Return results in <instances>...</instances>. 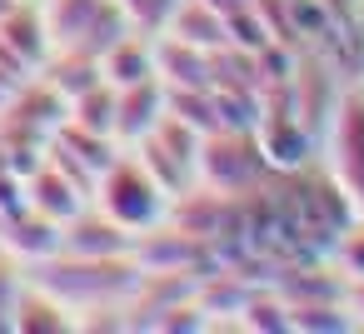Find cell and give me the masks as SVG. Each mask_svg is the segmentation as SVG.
<instances>
[{"label": "cell", "instance_id": "obj_1", "mask_svg": "<svg viewBox=\"0 0 364 334\" xmlns=\"http://www.w3.org/2000/svg\"><path fill=\"white\" fill-rule=\"evenodd\" d=\"M95 195H100V215H110L130 235L155 230V220L170 210V190H165V180L150 175L145 160H110Z\"/></svg>", "mask_w": 364, "mask_h": 334}, {"label": "cell", "instance_id": "obj_2", "mask_svg": "<svg viewBox=\"0 0 364 334\" xmlns=\"http://www.w3.org/2000/svg\"><path fill=\"white\" fill-rule=\"evenodd\" d=\"M329 150H334V175L344 185V195L354 205H364V95H349L334 115L329 130Z\"/></svg>", "mask_w": 364, "mask_h": 334}, {"label": "cell", "instance_id": "obj_3", "mask_svg": "<svg viewBox=\"0 0 364 334\" xmlns=\"http://www.w3.org/2000/svg\"><path fill=\"white\" fill-rule=\"evenodd\" d=\"M16 299H21V279H16V269L6 264V249H0V329L16 319Z\"/></svg>", "mask_w": 364, "mask_h": 334}]
</instances>
